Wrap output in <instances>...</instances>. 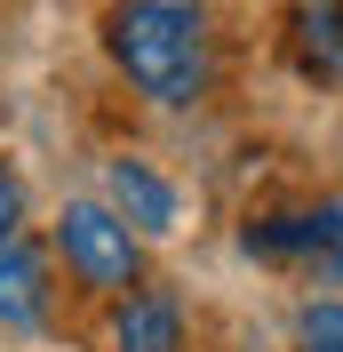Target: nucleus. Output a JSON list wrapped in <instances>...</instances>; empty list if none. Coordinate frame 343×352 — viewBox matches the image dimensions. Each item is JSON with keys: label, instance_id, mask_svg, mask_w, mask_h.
I'll return each instance as SVG.
<instances>
[{"label": "nucleus", "instance_id": "nucleus-1", "mask_svg": "<svg viewBox=\"0 0 343 352\" xmlns=\"http://www.w3.org/2000/svg\"><path fill=\"white\" fill-rule=\"evenodd\" d=\"M104 56L160 112H192L215 80V32L200 0H120L104 16Z\"/></svg>", "mask_w": 343, "mask_h": 352}, {"label": "nucleus", "instance_id": "nucleus-2", "mask_svg": "<svg viewBox=\"0 0 343 352\" xmlns=\"http://www.w3.org/2000/svg\"><path fill=\"white\" fill-rule=\"evenodd\" d=\"M48 248L64 256V272L88 296H120L144 280V232H136L112 200H64L48 224Z\"/></svg>", "mask_w": 343, "mask_h": 352}, {"label": "nucleus", "instance_id": "nucleus-3", "mask_svg": "<svg viewBox=\"0 0 343 352\" xmlns=\"http://www.w3.org/2000/svg\"><path fill=\"white\" fill-rule=\"evenodd\" d=\"M104 200L144 232V241H168L176 224H184V192H176L144 153H112V160H104Z\"/></svg>", "mask_w": 343, "mask_h": 352}, {"label": "nucleus", "instance_id": "nucleus-4", "mask_svg": "<svg viewBox=\"0 0 343 352\" xmlns=\"http://www.w3.org/2000/svg\"><path fill=\"white\" fill-rule=\"evenodd\" d=\"M104 352H184V305L168 288H120L104 320Z\"/></svg>", "mask_w": 343, "mask_h": 352}, {"label": "nucleus", "instance_id": "nucleus-5", "mask_svg": "<svg viewBox=\"0 0 343 352\" xmlns=\"http://www.w3.org/2000/svg\"><path fill=\"white\" fill-rule=\"evenodd\" d=\"M48 312H56V288H48V264L40 248L24 241H0V336H40Z\"/></svg>", "mask_w": 343, "mask_h": 352}, {"label": "nucleus", "instance_id": "nucleus-6", "mask_svg": "<svg viewBox=\"0 0 343 352\" xmlns=\"http://www.w3.org/2000/svg\"><path fill=\"white\" fill-rule=\"evenodd\" d=\"M287 48L311 80H343V0H287Z\"/></svg>", "mask_w": 343, "mask_h": 352}, {"label": "nucleus", "instance_id": "nucleus-7", "mask_svg": "<svg viewBox=\"0 0 343 352\" xmlns=\"http://www.w3.org/2000/svg\"><path fill=\"white\" fill-rule=\"evenodd\" d=\"M296 352H343V296H311L296 312Z\"/></svg>", "mask_w": 343, "mask_h": 352}, {"label": "nucleus", "instance_id": "nucleus-8", "mask_svg": "<svg viewBox=\"0 0 343 352\" xmlns=\"http://www.w3.org/2000/svg\"><path fill=\"white\" fill-rule=\"evenodd\" d=\"M311 272L343 288V200H320V256H311Z\"/></svg>", "mask_w": 343, "mask_h": 352}, {"label": "nucleus", "instance_id": "nucleus-9", "mask_svg": "<svg viewBox=\"0 0 343 352\" xmlns=\"http://www.w3.org/2000/svg\"><path fill=\"white\" fill-rule=\"evenodd\" d=\"M24 208H32V192H24L16 160L0 153V241H16V232H24Z\"/></svg>", "mask_w": 343, "mask_h": 352}]
</instances>
